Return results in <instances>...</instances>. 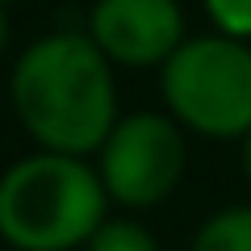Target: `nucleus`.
<instances>
[{
    "label": "nucleus",
    "mask_w": 251,
    "mask_h": 251,
    "mask_svg": "<svg viewBox=\"0 0 251 251\" xmlns=\"http://www.w3.org/2000/svg\"><path fill=\"white\" fill-rule=\"evenodd\" d=\"M109 218V193L84 155L29 151L0 172V243L13 251H84Z\"/></svg>",
    "instance_id": "f03ea898"
},
{
    "label": "nucleus",
    "mask_w": 251,
    "mask_h": 251,
    "mask_svg": "<svg viewBox=\"0 0 251 251\" xmlns=\"http://www.w3.org/2000/svg\"><path fill=\"white\" fill-rule=\"evenodd\" d=\"M201 9H205L209 29L251 42V0H201Z\"/></svg>",
    "instance_id": "6e6552de"
},
{
    "label": "nucleus",
    "mask_w": 251,
    "mask_h": 251,
    "mask_svg": "<svg viewBox=\"0 0 251 251\" xmlns=\"http://www.w3.org/2000/svg\"><path fill=\"white\" fill-rule=\"evenodd\" d=\"M239 168H243V180H247V188H251V130L239 138Z\"/></svg>",
    "instance_id": "1a4fd4ad"
},
{
    "label": "nucleus",
    "mask_w": 251,
    "mask_h": 251,
    "mask_svg": "<svg viewBox=\"0 0 251 251\" xmlns=\"http://www.w3.org/2000/svg\"><path fill=\"white\" fill-rule=\"evenodd\" d=\"M84 251H163V247L155 239V230L147 222H138L134 214H109L92 230V239L84 243Z\"/></svg>",
    "instance_id": "0eeeda50"
},
{
    "label": "nucleus",
    "mask_w": 251,
    "mask_h": 251,
    "mask_svg": "<svg viewBox=\"0 0 251 251\" xmlns=\"http://www.w3.org/2000/svg\"><path fill=\"white\" fill-rule=\"evenodd\" d=\"M84 29L113 67L159 72L188 38V17L180 0H92Z\"/></svg>",
    "instance_id": "39448f33"
},
{
    "label": "nucleus",
    "mask_w": 251,
    "mask_h": 251,
    "mask_svg": "<svg viewBox=\"0 0 251 251\" xmlns=\"http://www.w3.org/2000/svg\"><path fill=\"white\" fill-rule=\"evenodd\" d=\"M159 97L184 134L239 143L251 130V42L218 29L188 34L159 67Z\"/></svg>",
    "instance_id": "7ed1b4c3"
},
{
    "label": "nucleus",
    "mask_w": 251,
    "mask_h": 251,
    "mask_svg": "<svg viewBox=\"0 0 251 251\" xmlns=\"http://www.w3.org/2000/svg\"><path fill=\"white\" fill-rule=\"evenodd\" d=\"M0 4H4V9H9V4H17V0H0Z\"/></svg>",
    "instance_id": "9b49d317"
},
{
    "label": "nucleus",
    "mask_w": 251,
    "mask_h": 251,
    "mask_svg": "<svg viewBox=\"0 0 251 251\" xmlns=\"http://www.w3.org/2000/svg\"><path fill=\"white\" fill-rule=\"evenodd\" d=\"M9 34H13V25H9V9L0 4V59L9 54Z\"/></svg>",
    "instance_id": "9d476101"
},
{
    "label": "nucleus",
    "mask_w": 251,
    "mask_h": 251,
    "mask_svg": "<svg viewBox=\"0 0 251 251\" xmlns=\"http://www.w3.org/2000/svg\"><path fill=\"white\" fill-rule=\"evenodd\" d=\"M92 163L109 193V205L126 214H147L163 205L184 180L188 134L163 109H134L113 122Z\"/></svg>",
    "instance_id": "20e7f679"
},
{
    "label": "nucleus",
    "mask_w": 251,
    "mask_h": 251,
    "mask_svg": "<svg viewBox=\"0 0 251 251\" xmlns=\"http://www.w3.org/2000/svg\"><path fill=\"white\" fill-rule=\"evenodd\" d=\"M188 251H251V201L222 205L188 239Z\"/></svg>",
    "instance_id": "423d86ee"
},
{
    "label": "nucleus",
    "mask_w": 251,
    "mask_h": 251,
    "mask_svg": "<svg viewBox=\"0 0 251 251\" xmlns=\"http://www.w3.org/2000/svg\"><path fill=\"white\" fill-rule=\"evenodd\" d=\"M9 105L38 151L92 159L122 117L117 67L88 29L38 34L9 67Z\"/></svg>",
    "instance_id": "f257e3e1"
}]
</instances>
